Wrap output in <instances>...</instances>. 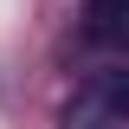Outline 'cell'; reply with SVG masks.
<instances>
[{
	"label": "cell",
	"mask_w": 129,
	"mask_h": 129,
	"mask_svg": "<svg viewBox=\"0 0 129 129\" xmlns=\"http://www.w3.org/2000/svg\"><path fill=\"white\" fill-rule=\"evenodd\" d=\"M64 129H129V71L123 64H103V71H90V78L78 84V90L64 97Z\"/></svg>",
	"instance_id": "6da1fadb"
},
{
	"label": "cell",
	"mask_w": 129,
	"mask_h": 129,
	"mask_svg": "<svg viewBox=\"0 0 129 129\" xmlns=\"http://www.w3.org/2000/svg\"><path fill=\"white\" fill-rule=\"evenodd\" d=\"M84 39L116 52L129 39V0H84Z\"/></svg>",
	"instance_id": "7a4b0ae2"
}]
</instances>
